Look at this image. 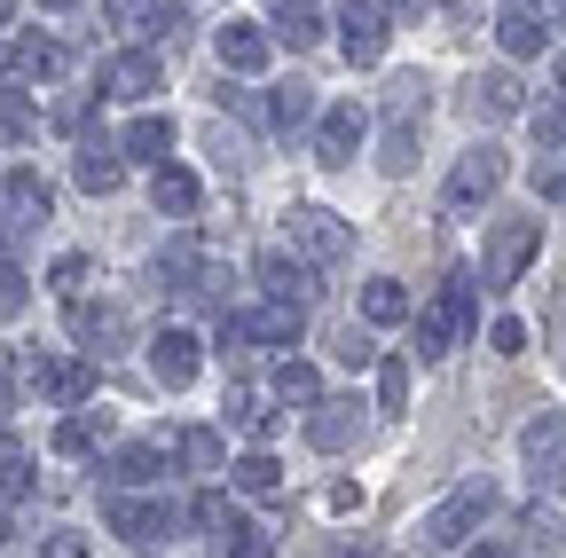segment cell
<instances>
[{
    "label": "cell",
    "mask_w": 566,
    "mask_h": 558,
    "mask_svg": "<svg viewBox=\"0 0 566 558\" xmlns=\"http://www.w3.org/2000/svg\"><path fill=\"white\" fill-rule=\"evenodd\" d=\"M472 323H480V284L457 267L449 284L433 292V307L417 315V362H441L449 346H464V338H472Z\"/></svg>",
    "instance_id": "obj_1"
},
{
    "label": "cell",
    "mask_w": 566,
    "mask_h": 558,
    "mask_svg": "<svg viewBox=\"0 0 566 558\" xmlns=\"http://www.w3.org/2000/svg\"><path fill=\"white\" fill-rule=\"evenodd\" d=\"M535 252H543V221H504V229L488 236V252H480V275H472V284H480V292H512L520 275L535 267Z\"/></svg>",
    "instance_id": "obj_2"
},
{
    "label": "cell",
    "mask_w": 566,
    "mask_h": 558,
    "mask_svg": "<svg viewBox=\"0 0 566 558\" xmlns=\"http://www.w3.org/2000/svg\"><path fill=\"white\" fill-rule=\"evenodd\" d=\"M283 229H292V252H300L307 267H338V260L354 252V229L331 213V204H292Z\"/></svg>",
    "instance_id": "obj_3"
},
{
    "label": "cell",
    "mask_w": 566,
    "mask_h": 558,
    "mask_svg": "<svg viewBox=\"0 0 566 558\" xmlns=\"http://www.w3.org/2000/svg\"><path fill=\"white\" fill-rule=\"evenodd\" d=\"M488 512H495V487H488V480H464L457 496H449L433 519L417 527V543H433V550H457L464 535H480V519H488Z\"/></svg>",
    "instance_id": "obj_4"
},
{
    "label": "cell",
    "mask_w": 566,
    "mask_h": 558,
    "mask_svg": "<svg viewBox=\"0 0 566 558\" xmlns=\"http://www.w3.org/2000/svg\"><path fill=\"white\" fill-rule=\"evenodd\" d=\"M495 189H504V150L480 143V150H464V158H457V173H449L441 204H449V213H480V204H488Z\"/></svg>",
    "instance_id": "obj_5"
},
{
    "label": "cell",
    "mask_w": 566,
    "mask_h": 558,
    "mask_svg": "<svg viewBox=\"0 0 566 558\" xmlns=\"http://www.w3.org/2000/svg\"><path fill=\"white\" fill-rule=\"evenodd\" d=\"M338 48H346L354 72H378L386 63V9L378 0H346L338 9Z\"/></svg>",
    "instance_id": "obj_6"
},
{
    "label": "cell",
    "mask_w": 566,
    "mask_h": 558,
    "mask_svg": "<svg viewBox=\"0 0 566 558\" xmlns=\"http://www.w3.org/2000/svg\"><path fill=\"white\" fill-rule=\"evenodd\" d=\"M158 87H166L158 48H118V55L103 63V95H111V103H150Z\"/></svg>",
    "instance_id": "obj_7"
},
{
    "label": "cell",
    "mask_w": 566,
    "mask_h": 558,
    "mask_svg": "<svg viewBox=\"0 0 566 558\" xmlns=\"http://www.w3.org/2000/svg\"><path fill=\"white\" fill-rule=\"evenodd\" d=\"M363 134H370L363 103H331V110L315 118V158H323V166H354V150H363Z\"/></svg>",
    "instance_id": "obj_8"
},
{
    "label": "cell",
    "mask_w": 566,
    "mask_h": 558,
    "mask_svg": "<svg viewBox=\"0 0 566 558\" xmlns=\"http://www.w3.org/2000/svg\"><path fill=\"white\" fill-rule=\"evenodd\" d=\"M197 362H205V346H197V330H158L150 338V370H158V386H189L197 378Z\"/></svg>",
    "instance_id": "obj_9"
},
{
    "label": "cell",
    "mask_w": 566,
    "mask_h": 558,
    "mask_svg": "<svg viewBox=\"0 0 566 558\" xmlns=\"http://www.w3.org/2000/svg\"><path fill=\"white\" fill-rule=\"evenodd\" d=\"M158 275H166V284H174L181 299H205L212 275H205V244H197V229H181V236L158 252Z\"/></svg>",
    "instance_id": "obj_10"
},
{
    "label": "cell",
    "mask_w": 566,
    "mask_h": 558,
    "mask_svg": "<svg viewBox=\"0 0 566 558\" xmlns=\"http://www.w3.org/2000/svg\"><path fill=\"white\" fill-rule=\"evenodd\" d=\"M103 519H111L126 543H150V535H174V519H181V512H174V504H134V496H111V504H103Z\"/></svg>",
    "instance_id": "obj_11"
},
{
    "label": "cell",
    "mask_w": 566,
    "mask_h": 558,
    "mask_svg": "<svg viewBox=\"0 0 566 558\" xmlns=\"http://www.w3.org/2000/svg\"><path fill=\"white\" fill-rule=\"evenodd\" d=\"M212 48H221L229 72H268V55H275L268 24H221V32H212Z\"/></svg>",
    "instance_id": "obj_12"
},
{
    "label": "cell",
    "mask_w": 566,
    "mask_h": 558,
    "mask_svg": "<svg viewBox=\"0 0 566 558\" xmlns=\"http://www.w3.org/2000/svg\"><path fill=\"white\" fill-rule=\"evenodd\" d=\"M244 330H252V346H300L307 307H300V299H268V307H252V315H244Z\"/></svg>",
    "instance_id": "obj_13"
},
{
    "label": "cell",
    "mask_w": 566,
    "mask_h": 558,
    "mask_svg": "<svg viewBox=\"0 0 566 558\" xmlns=\"http://www.w3.org/2000/svg\"><path fill=\"white\" fill-rule=\"evenodd\" d=\"M71 173H80V189L111 197V189L126 181V158H118V143H111V134H87V143H80V166H71Z\"/></svg>",
    "instance_id": "obj_14"
},
{
    "label": "cell",
    "mask_w": 566,
    "mask_h": 558,
    "mask_svg": "<svg viewBox=\"0 0 566 558\" xmlns=\"http://www.w3.org/2000/svg\"><path fill=\"white\" fill-rule=\"evenodd\" d=\"M32 386H40L55 409H80V401H95V370H87V362H40V370H32Z\"/></svg>",
    "instance_id": "obj_15"
},
{
    "label": "cell",
    "mask_w": 566,
    "mask_h": 558,
    "mask_svg": "<svg viewBox=\"0 0 566 558\" xmlns=\"http://www.w3.org/2000/svg\"><path fill=\"white\" fill-rule=\"evenodd\" d=\"M315 417H307V441L323 449V456H338L354 433H363V417H354V401H307Z\"/></svg>",
    "instance_id": "obj_16"
},
{
    "label": "cell",
    "mask_w": 566,
    "mask_h": 558,
    "mask_svg": "<svg viewBox=\"0 0 566 558\" xmlns=\"http://www.w3.org/2000/svg\"><path fill=\"white\" fill-rule=\"evenodd\" d=\"M71 330H80V346H95V355H118L126 307H87V299H71Z\"/></svg>",
    "instance_id": "obj_17"
},
{
    "label": "cell",
    "mask_w": 566,
    "mask_h": 558,
    "mask_svg": "<svg viewBox=\"0 0 566 558\" xmlns=\"http://www.w3.org/2000/svg\"><path fill=\"white\" fill-rule=\"evenodd\" d=\"M260 292H268V299H300V307H307V299H315V267H307V260L268 252V260H260Z\"/></svg>",
    "instance_id": "obj_18"
},
{
    "label": "cell",
    "mask_w": 566,
    "mask_h": 558,
    "mask_svg": "<svg viewBox=\"0 0 566 558\" xmlns=\"http://www.w3.org/2000/svg\"><path fill=\"white\" fill-rule=\"evenodd\" d=\"M111 425H118L111 409H87V401H80V417H63V425H55V456H87V449H103Z\"/></svg>",
    "instance_id": "obj_19"
},
{
    "label": "cell",
    "mask_w": 566,
    "mask_h": 558,
    "mask_svg": "<svg viewBox=\"0 0 566 558\" xmlns=\"http://www.w3.org/2000/svg\"><path fill=\"white\" fill-rule=\"evenodd\" d=\"M268 40H283V48H315V40H323V9H315V0H275Z\"/></svg>",
    "instance_id": "obj_20"
},
{
    "label": "cell",
    "mask_w": 566,
    "mask_h": 558,
    "mask_svg": "<svg viewBox=\"0 0 566 558\" xmlns=\"http://www.w3.org/2000/svg\"><path fill=\"white\" fill-rule=\"evenodd\" d=\"M166 150H174V118H158V110H142V118L118 134V158H150V166H166Z\"/></svg>",
    "instance_id": "obj_21"
},
{
    "label": "cell",
    "mask_w": 566,
    "mask_h": 558,
    "mask_svg": "<svg viewBox=\"0 0 566 558\" xmlns=\"http://www.w3.org/2000/svg\"><path fill=\"white\" fill-rule=\"evenodd\" d=\"M150 204L166 221H189L197 204H205V189H197V173H181V166H158V181H150Z\"/></svg>",
    "instance_id": "obj_22"
},
{
    "label": "cell",
    "mask_w": 566,
    "mask_h": 558,
    "mask_svg": "<svg viewBox=\"0 0 566 558\" xmlns=\"http://www.w3.org/2000/svg\"><path fill=\"white\" fill-rule=\"evenodd\" d=\"M0 204H9L17 229H40L48 221V181L40 173H9V181H0Z\"/></svg>",
    "instance_id": "obj_23"
},
{
    "label": "cell",
    "mask_w": 566,
    "mask_h": 558,
    "mask_svg": "<svg viewBox=\"0 0 566 558\" xmlns=\"http://www.w3.org/2000/svg\"><path fill=\"white\" fill-rule=\"evenodd\" d=\"M495 48H504V55H543L551 32H543L535 9H504V17H495Z\"/></svg>",
    "instance_id": "obj_24"
},
{
    "label": "cell",
    "mask_w": 566,
    "mask_h": 558,
    "mask_svg": "<svg viewBox=\"0 0 566 558\" xmlns=\"http://www.w3.org/2000/svg\"><path fill=\"white\" fill-rule=\"evenodd\" d=\"M363 323H370V330L409 323V292L394 284V275H370V284H363Z\"/></svg>",
    "instance_id": "obj_25"
},
{
    "label": "cell",
    "mask_w": 566,
    "mask_h": 558,
    "mask_svg": "<svg viewBox=\"0 0 566 558\" xmlns=\"http://www.w3.org/2000/svg\"><path fill=\"white\" fill-rule=\"evenodd\" d=\"M520 103H527V87L512 72H480L472 80V110H488V118H520Z\"/></svg>",
    "instance_id": "obj_26"
},
{
    "label": "cell",
    "mask_w": 566,
    "mask_h": 558,
    "mask_svg": "<svg viewBox=\"0 0 566 558\" xmlns=\"http://www.w3.org/2000/svg\"><path fill=\"white\" fill-rule=\"evenodd\" d=\"M260 118H268L275 134H300V126L315 118V87H275V95L260 103Z\"/></svg>",
    "instance_id": "obj_27"
},
{
    "label": "cell",
    "mask_w": 566,
    "mask_h": 558,
    "mask_svg": "<svg viewBox=\"0 0 566 558\" xmlns=\"http://www.w3.org/2000/svg\"><path fill=\"white\" fill-rule=\"evenodd\" d=\"M32 134H40V110H32V95H24V87H0V150L32 143Z\"/></svg>",
    "instance_id": "obj_28"
},
{
    "label": "cell",
    "mask_w": 566,
    "mask_h": 558,
    "mask_svg": "<svg viewBox=\"0 0 566 558\" xmlns=\"http://www.w3.org/2000/svg\"><path fill=\"white\" fill-rule=\"evenodd\" d=\"M520 449H527V464H558L566 456V409H543L535 425L520 433Z\"/></svg>",
    "instance_id": "obj_29"
},
{
    "label": "cell",
    "mask_w": 566,
    "mask_h": 558,
    "mask_svg": "<svg viewBox=\"0 0 566 558\" xmlns=\"http://www.w3.org/2000/svg\"><path fill=\"white\" fill-rule=\"evenodd\" d=\"M174 456H181L189 472H221V464H229V449H221V433H212V425H189V433H174Z\"/></svg>",
    "instance_id": "obj_30"
},
{
    "label": "cell",
    "mask_w": 566,
    "mask_h": 558,
    "mask_svg": "<svg viewBox=\"0 0 566 558\" xmlns=\"http://www.w3.org/2000/svg\"><path fill=\"white\" fill-rule=\"evenodd\" d=\"M417 126H424V118H394V110H386V143H378V166H386V173H409V166H417Z\"/></svg>",
    "instance_id": "obj_31"
},
{
    "label": "cell",
    "mask_w": 566,
    "mask_h": 558,
    "mask_svg": "<svg viewBox=\"0 0 566 558\" xmlns=\"http://www.w3.org/2000/svg\"><path fill=\"white\" fill-rule=\"evenodd\" d=\"M158 464H166V449L134 441V449H118V456H111V480H118V487H150V480H158Z\"/></svg>",
    "instance_id": "obj_32"
},
{
    "label": "cell",
    "mask_w": 566,
    "mask_h": 558,
    "mask_svg": "<svg viewBox=\"0 0 566 558\" xmlns=\"http://www.w3.org/2000/svg\"><path fill=\"white\" fill-rule=\"evenodd\" d=\"M9 63H17L24 80H48V72H63V48H55V40H32V32H24V40H9Z\"/></svg>",
    "instance_id": "obj_33"
},
{
    "label": "cell",
    "mask_w": 566,
    "mask_h": 558,
    "mask_svg": "<svg viewBox=\"0 0 566 558\" xmlns=\"http://www.w3.org/2000/svg\"><path fill=\"white\" fill-rule=\"evenodd\" d=\"M229 472H237V487H244V496H275V487H283V464H275L268 449H252V456H237Z\"/></svg>",
    "instance_id": "obj_34"
},
{
    "label": "cell",
    "mask_w": 566,
    "mask_h": 558,
    "mask_svg": "<svg viewBox=\"0 0 566 558\" xmlns=\"http://www.w3.org/2000/svg\"><path fill=\"white\" fill-rule=\"evenodd\" d=\"M275 393H283V401H323L315 362H300V355H292V362H275Z\"/></svg>",
    "instance_id": "obj_35"
},
{
    "label": "cell",
    "mask_w": 566,
    "mask_h": 558,
    "mask_svg": "<svg viewBox=\"0 0 566 558\" xmlns=\"http://www.w3.org/2000/svg\"><path fill=\"white\" fill-rule=\"evenodd\" d=\"M229 417H237V425H244V433H252L260 449L275 441V417L260 409V393H252V386H237V393H229Z\"/></svg>",
    "instance_id": "obj_36"
},
{
    "label": "cell",
    "mask_w": 566,
    "mask_h": 558,
    "mask_svg": "<svg viewBox=\"0 0 566 558\" xmlns=\"http://www.w3.org/2000/svg\"><path fill=\"white\" fill-rule=\"evenodd\" d=\"M189 519H197V527H205V535H229V527H237V519H244V512H237V504H229V496H221V487H205V496H197V504H189Z\"/></svg>",
    "instance_id": "obj_37"
},
{
    "label": "cell",
    "mask_w": 566,
    "mask_h": 558,
    "mask_svg": "<svg viewBox=\"0 0 566 558\" xmlns=\"http://www.w3.org/2000/svg\"><path fill=\"white\" fill-rule=\"evenodd\" d=\"M378 409H394V417L409 409V362H401V355L378 362Z\"/></svg>",
    "instance_id": "obj_38"
},
{
    "label": "cell",
    "mask_w": 566,
    "mask_h": 558,
    "mask_svg": "<svg viewBox=\"0 0 566 558\" xmlns=\"http://www.w3.org/2000/svg\"><path fill=\"white\" fill-rule=\"evenodd\" d=\"M48 284H55V292H63V299H80V292H87V284H95V267H87V260H80V252H63V260H55V267H48Z\"/></svg>",
    "instance_id": "obj_39"
},
{
    "label": "cell",
    "mask_w": 566,
    "mask_h": 558,
    "mask_svg": "<svg viewBox=\"0 0 566 558\" xmlns=\"http://www.w3.org/2000/svg\"><path fill=\"white\" fill-rule=\"evenodd\" d=\"M229 558H275V535L252 527V519H237V527H229Z\"/></svg>",
    "instance_id": "obj_40"
},
{
    "label": "cell",
    "mask_w": 566,
    "mask_h": 558,
    "mask_svg": "<svg viewBox=\"0 0 566 558\" xmlns=\"http://www.w3.org/2000/svg\"><path fill=\"white\" fill-rule=\"evenodd\" d=\"M527 126H535V143H543V150H558V143H566V95H551Z\"/></svg>",
    "instance_id": "obj_41"
},
{
    "label": "cell",
    "mask_w": 566,
    "mask_h": 558,
    "mask_svg": "<svg viewBox=\"0 0 566 558\" xmlns=\"http://www.w3.org/2000/svg\"><path fill=\"white\" fill-rule=\"evenodd\" d=\"M488 346H495V355H504V362H512V355H527V323H520V315L488 323Z\"/></svg>",
    "instance_id": "obj_42"
},
{
    "label": "cell",
    "mask_w": 566,
    "mask_h": 558,
    "mask_svg": "<svg viewBox=\"0 0 566 558\" xmlns=\"http://www.w3.org/2000/svg\"><path fill=\"white\" fill-rule=\"evenodd\" d=\"M24 299H32V292H24V267L0 260V315H24Z\"/></svg>",
    "instance_id": "obj_43"
},
{
    "label": "cell",
    "mask_w": 566,
    "mask_h": 558,
    "mask_svg": "<svg viewBox=\"0 0 566 558\" xmlns=\"http://www.w3.org/2000/svg\"><path fill=\"white\" fill-rule=\"evenodd\" d=\"M103 17H111V24H126V32H142V17H150V0H103Z\"/></svg>",
    "instance_id": "obj_44"
},
{
    "label": "cell",
    "mask_w": 566,
    "mask_h": 558,
    "mask_svg": "<svg viewBox=\"0 0 566 558\" xmlns=\"http://www.w3.org/2000/svg\"><path fill=\"white\" fill-rule=\"evenodd\" d=\"M535 197L558 204V197H566V166H535Z\"/></svg>",
    "instance_id": "obj_45"
},
{
    "label": "cell",
    "mask_w": 566,
    "mask_h": 558,
    "mask_svg": "<svg viewBox=\"0 0 566 558\" xmlns=\"http://www.w3.org/2000/svg\"><path fill=\"white\" fill-rule=\"evenodd\" d=\"M17 409V362H9V346H0V417Z\"/></svg>",
    "instance_id": "obj_46"
},
{
    "label": "cell",
    "mask_w": 566,
    "mask_h": 558,
    "mask_svg": "<svg viewBox=\"0 0 566 558\" xmlns=\"http://www.w3.org/2000/svg\"><path fill=\"white\" fill-rule=\"evenodd\" d=\"M40 558H87V543H80V535H48Z\"/></svg>",
    "instance_id": "obj_47"
},
{
    "label": "cell",
    "mask_w": 566,
    "mask_h": 558,
    "mask_svg": "<svg viewBox=\"0 0 566 558\" xmlns=\"http://www.w3.org/2000/svg\"><path fill=\"white\" fill-rule=\"evenodd\" d=\"M378 9H386V17H401V24H417L424 9H433V0H378Z\"/></svg>",
    "instance_id": "obj_48"
},
{
    "label": "cell",
    "mask_w": 566,
    "mask_h": 558,
    "mask_svg": "<svg viewBox=\"0 0 566 558\" xmlns=\"http://www.w3.org/2000/svg\"><path fill=\"white\" fill-rule=\"evenodd\" d=\"M464 558H512V550H504V543H472Z\"/></svg>",
    "instance_id": "obj_49"
},
{
    "label": "cell",
    "mask_w": 566,
    "mask_h": 558,
    "mask_svg": "<svg viewBox=\"0 0 566 558\" xmlns=\"http://www.w3.org/2000/svg\"><path fill=\"white\" fill-rule=\"evenodd\" d=\"M17 464V441H9V425H0V472H9Z\"/></svg>",
    "instance_id": "obj_50"
},
{
    "label": "cell",
    "mask_w": 566,
    "mask_h": 558,
    "mask_svg": "<svg viewBox=\"0 0 566 558\" xmlns=\"http://www.w3.org/2000/svg\"><path fill=\"white\" fill-rule=\"evenodd\" d=\"M527 9H535V17H566V0H527Z\"/></svg>",
    "instance_id": "obj_51"
},
{
    "label": "cell",
    "mask_w": 566,
    "mask_h": 558,
    "mask_svg": "<svg viewBox=\"0 0 566 558\" xmlns=\"http://www.w3.org/2000/svg\"><path fill=\"white\" fill-rule=\"evenodd\" d=\"M40 9H80V0H40Z\"/></svg>",
    "instance_id": "obj_52"
},
{
    "label": "cell",
    "mask_w": 566,
    "mask_h": 558,
    "mask_svg": "<svg viewBox=\"0 0 566 558\" xmlns=\"http://www.w3.org/2000/svg\"><path fill=\"white\" fill-rule=\"evenodd\" d=\"M0 543H9V504H0Z\"/></svg>",
    "instance_id": "obj_53"
},
{
    "label": "cell",
    "mask_w": 566,
    "mask_h": 558,
    "mask_svg": "<svg viewBox=\"0 0 566 558\" xmlns=\"http://www.w3.org/2000/svg\"><path fill=\"white\" fill-rule=\"evenodd\" d=\"M9 9H17V0H0V24H9Z\"/></svg>",
    "instance_id": "obj_54"
}]
</instances>
